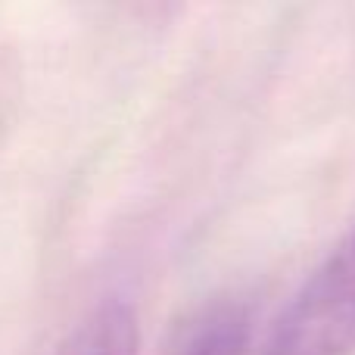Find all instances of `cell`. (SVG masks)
I'll list each match as a JSON object with an SVG mask.
<instances>
[{
	"mask_svg": "<svg viewBox=\"0 0 355 355\" xmlns=\"http://www.w3.org/2000/svg\"><path fill=\"white\" fill-rule=\"evenodd\" d=\"M355 352V225L275 321L262 355Z\"/></svg>",
	"mask_w": 355,
	"mask_h": 355,
	"instance_id": "1",
	"label": "cell"
},
{
	"mask_svg": "<svg viewBox=\"0 0 355 355\" xmlns=\"http://www.w3.org/2000/svg\"><path fill=\"white\" fill-rule=\"evenodd\" d=\"M137 346H141V327L135 309L110 300L91 309L56 346L53 355H137Z\"/></svg>",
	"mask_w": 355,
	"mask_h": 355,
	"instance_id": "2",
	"label": "cell"
},
{
	"mask_svg": "<svg viewBox=\"0 0 355 355\" xmlns=\"http://www.w3.org/2000/svg\"><path fill=\"white\" fill-rule=\"evenodd\" d=\"M250 352V315L240 306H218L206 312L175 355H246Z\"/></svg>",
	"mask_w": 355,
	"mask_h": 355,
	"instance_id": "3",
	"label": "cell"
}]
</instances>
